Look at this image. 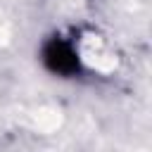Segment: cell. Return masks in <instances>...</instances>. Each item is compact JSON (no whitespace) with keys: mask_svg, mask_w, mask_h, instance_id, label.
<instances>
[{"mask_svg":"<svg viewBox=\"0 0 152 152\" xmlns=\"http://www.w3.org/2000/svg\"><path fill=\"white\" fill-rule=\"evenodd\" d=\"M43 62L50 71L62 74V76H71L74 71H78V55L74 52L71 43L62 38H52L43 48Z\"/></svg>","mask_w":152,"mask_h":152,"instance_id":"1","label":"cell"}]
</instances>
